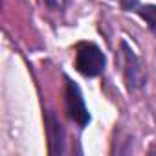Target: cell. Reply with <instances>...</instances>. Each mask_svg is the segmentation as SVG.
I'll use <instances>...</instances> for the list:
<instances>
[{
    "label": "cell",
    "instance_id": "1",
    "mask_svg": "<svg viewBox=\"0 0 156 156\" xmlns=\"http://www.w3.org/2000/svg\"><path fill=\"white\" fill-rule=\"evenodd\" d=\"M75 66L83 75L96 77L105 68V55L96 44H81L79 48H77Z\"/></svg>",
    "mask_w": 156,
    "mask_h": 156
},
{
    "label": "cell",
    "instance_id": "4",
    "mask_svg": "<svg viewBox=\"0 0 156 156\" xmlns=\"http://www.w3.org/2000/svg\"><path fill=\"white\" fill-rule=\"evenodd\" d=\"M140 15L143 17V20L156 30V6H143L140 9Z\"/></svg>",
    "mask_w": 156,
    "mask_h": 156
},
{
    "label": "cell",
    "instance_id": "2",
    "mask_svg": "<svg viewBox=\"0 0 156 156\" xmlns=\"http://www.w3.org/2000/svg\"><path fill=\"white\" fill-rule=\"evenodd\" d=\"M66 108H68V116L75 123L87 125L90 121V114L87 110V105H85V99L81 96V90L72 81H68V85H66Z\"/></svg>",
    "mask_w": 156,
    "mask_h": 156
},
{
    "label": "cell",
    "instance_id": "5",
    "mask_svg": "<svg viewBox=\"0 0 156 156\" xmlns=\"http://www.w3.org/2000/svg\"><path fill=\"white\" fill-rule=\"evenodd\" d=\"M44 2L48 4V8L50 9H62L70 0H44Z\"/></svg>",
    "mask_w": 156,
    "mask_h": 156
},
{
    "label": "cell",
    "instance_id": "3",
    "mask_svg": "<svg viewBox=\"0 0 156 156\" xmlns=\"http://www.w3.org/2000/svg\"><path fill=\"white\" fill-rule=\"evenodd\" d=\"M46 125H48V136L51 143V154H57L61 152V125L53 118V114L46 116Z\"/></svg>",
    "mask_w": 156,
    "mask_h": 156
}]
</instances>
